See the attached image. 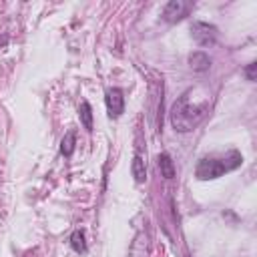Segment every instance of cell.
<instances>
[{"label": "cell", "instance_id": "obj_1", "mask_svg": "<svg viewBox=\"0 0 257 257\" xmlns=\"http://www.w3.org/2000/svg\"><path fill=\"white\" fill-rule=\"evenodd\" d=\"M191 92L193 88L185 90L171 106V112H169V118H171V124L177 133H189L193 131L209 112V102L203 100V102H197V104H191Z\"/></svg>", "mask_w": 257, "mask_h": 257}, {"label": "cell", "instance_id": "obj_2", "mask_svg": "<svg viewBox=\"0 0 257 257\" xmlns=\"http://www.w3.org/2000/svg\"><path fill=\"white\" fill-rule=\"evenodd\" d=\"M243 165V155L239 151H229L225 157H203L195 167V177L199 181H213L231 173Z\"/></svg>", "mask_w": 257, "mask_h": 257}, {"label": "cell", "instance_id": "obj_3", "mask_svg": "<svg viewBox=\"0 0 257 257\" xmlns=\"http://www.w3.org/2000/svg\"><path fill=\"white\" fill-rule=\"evenodd\" d=\"M191 34H193V40L199 46H213L217 42L219 30H217L215 24H209V22H203V20H193Z\"/></svg>", "mask_w": 257, "mask_h": 257}, {"label": "cell", "instance_id": "obj_4", "mask_svg": "<svg viewBox=\"0 0 257 257\" xmlns=\"http://www.w3.org/2000/svg\"><path fill=\"white\" fill-rule=\"evenodd\" d=\"M193 8H195V4H193V2H185V0H171V2H167V4H165V8H163V20H167V22L175 24V22L183 20L185 16H189Z\"/></svg>", "mask_w": 257, "mask_h": 257}, {"label": "cell", "instance_id": "obj_5", "mask_svg": "<svg viewBox=\"0 0 257 257\" xmlns=\"http://www.w3.org/2000/svg\"><path fill=\"white\" fill-rule=\"evenodd\" d=\"M104 102H106V110L110 118H118L124 112V92L116 86L106 88L104 92Z\"/></svg>", "mask_w": 257, "mask_h": 257}, {"label": "cell", "instance_id": "obj_6", "mask_svg": "<svg viewBox=\"0 0 257 257\" xmlns=\"http://www.w3.org/2000/svg\"><path fill=\"white\" fill-rule=\"evenodd\" d=\"M189 66L195 70V72H205L211 68V56L203 50H195L189 54Z\"/></svg>", "mask_w": 257, "mask_h": 257}, {"label": "cell", "instance_id": "obj_7", "mask_svg": "<svg viewBox=\"0 0 257 257\" xmlns=\"http://www.w3.org/2000/svg\"><path fill=\"white\" fill-rule=\"evenodd\" d=\"M68 243H70V249L78 255H86L88 253V245H86V235H84V229H74L68 237Z\"/></svg>", "mask_w": 257, "mask_h": 257}, {"label": "cell", "instance_id": "obj_8", "mask_svg": "<svg viewBox=\"0 0 257 257\" xmlns=\"http://www.w3.org/2000/svg\"><path fill=\"white\" fill-rule=\"evenodd\" d=\"M157 165H159L161 175H163L167 181L175 179V163H173V159H171L169 153H161V155L157 157Z\"/></svg>", "mask_w": 257, "mask_h": 257}, {"label": "cell", "instance_id": "obj_9", "mask_svg": "<svg viewBox=\"0 0 257 257\" xmlns=\"http://www.w3.org/2000/svg\"><path fill=\"white\" fill-rule=\"evenodd\" d=\"M131 173H133V177H135L137 183H145V181H147V165H145V161H143L141 155H135V157H133Z\"/></svg>", "mask_w": 257, "mask_h": 257}, {"label": "cell", "instance_id": "obj_10", "mask_svg": "<svg viewBox=\"0 0 257 257\" xmlns=\"http://www.w3.org/2000/svg\"><path fill=\"white\" fill-rule=\"evenodd\" d=\"M78 118H80V124L90 133L92 131V106L88 100H82L80 106H78Z\"/></svg>", "mask_w": 257, "mask_h": 257}, {"label": "cell", "instance_id": "obj_11", "mask_svg": "<svg viewBox=\"0 0 257 257\" xmlns=\"http://www.w3.org/2000/svg\"><path fill=\"white\" fill-rule=\"evenodd\" d=\"M74 147H76V133H74V131H68V133L62 137V141H60V155L66 157V159L72 157Z\"/></svg>", "mask_w": 257, "mask_h": 257}, {"label": "cell", "instance_id": "obj_12", "mask_svg": "<svg viewBox=\"0 0 257 257\" xmlns=\"http://www.w3.org/2000/svg\"><path fill=\"white\" fill-rule=\"evenodd\" d=\"M255 70H257V62H249L247 66H245V70H243V74H245V78L247 80H255Z\"/></svg>", "mask_w": 257, "mask_h": 257}]
</instances>
